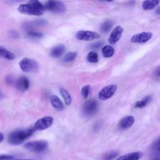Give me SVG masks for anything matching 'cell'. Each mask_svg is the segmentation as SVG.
<instances>
[{
  "mask_svg": "<svg viewBox=\"0 0 160 160\" xmlns=\"http://www.w3.org/2000/svg\"><path fill=\"white\" fill-rule=\"evenodd\" d=\"M18 11L24 14L41 16L45 11L44 5L38 0H30L25 4H21L18 8Z\"/></svg>",
  "mask_w": 160,
  "mask_h": 160,
  "instance_id": "cell-1",
  "label": "cell"
},
{
  "mask_svg": "<svg viewBox=\"0 0 160 160\" xmlns=\"http://www.w3.org/2000/svg\"><path fill=\"white\" fill-rule=\"evenodd\" d=\"M36 129L32 128H30L26 129H18L12 132L8 138V141L11 144L19 145L22 143L26 139L31 136Z\"/></svg>",
  "mask_w": 160,
  "mask_h": 160,
  "instance_id": "cell-2",
  "label": "cell"
},
{
  "mask_svg": "<svg viewBox=\"0 0 160 160\" xmlns=\"http://www.w3.org/2000/svg\"><path fill=\"white\" fill-rule=\"evenodd\" d=\"M44 7L45 10L56 14L64 13L66 10L65 5L57 0H48L44 4Z\"/></svg>",
  "mask_w": 160,
  "mask_h": 160,
  "instance_id": "cell-3",
  "label": "cell"
},
{
  "mask_svg": "<svg viewBox=\"0 0 160 160\" xmlns=\"http://www.w3.org/2000/svg\"><path fill=\"white\" fill-rule=\"evenodd\" d=\"M48 146V143L44 140H38L34 141H29L24 144V148L33 152H40L44 151Z\"/></svg>",
  "mask_w": 160,
  "mask_h": 160,
  "instance_id": "cell-4",
  "label": "cell"
},
{
  "mask_svg": "<svg viewBox=\"0 0 160 160\" xmlns=\"http://www.w3.org/2000/svg\"><path fill=\"white\" fill-rule=\"evenodd\" d=\"M21 69L26 72H36L38 70L39 65L38 62L32 59L24 58L19 62Z\"/></svg>",
  "mask_w": 160,
  "mask_h": 160,
  "instance_id": "cell-5",
  "label": "cell"
},
{
  "mask_svg": "<svg viewBox=\"0 0 160 160\" xmlns=\"http://www.w3.org/2000/svg\"><path fill=\"white\" fill-rule=\"evenodd\" d=\"M98 107V102L96 100L89 99L84 104L82 109V113L85 117H91L96 112Z\"/></svg>",
  "mask_w": 160,
  "mask_h": 160,
  "instance_id": "cell-6",
  "label": "cell"
},
{
  "mask_svg": "<svg viewBox=\"0 0 160 160\" xmlns=\"http://www.w3.org/2000/svg\"><path fill=\"white\" fill-rule=\"evenodd\" d=\"M76 38L80 41H90L99 39L101 38V36L99 33L96 32L80 30L76 32Z\"/></svg>",
  "mask_w": 160,
  "mask_h": 160,
  "instance_id": "cell-7",
  "label": "cell"
},
{
  "mask_svg": "<svg viewBox=\"0 0 160 160\" xmlns=\"http://www.w3.org/2000/svg\"><path fill=\"white\" fill-rule=\"evenodd\" d=\"M54 118L52 116H47L39 119L34 124V128L36 131H41L49 128L53 122Z\"/></svg>",
  "mask_w": 160,
  "mask_h": 160,
  "instance_id": "cell-8",
  "label": "cell"
},
{
  "mask_svg": "<svg viewBox=\"0 0 160 160\" xmlns=\"http://www.w3.org/2000/svg\"><path fill=\"white\" fill-rule=\"evenodd\" d=\"M117 89V86L115 84H111L103 88L98 93V98L99 99L105 101L111 98L115 93Z\"/></svg>",
  "mask_w": 160,
  "mask_h": 160,
  "instance_id": "cell-9",
  "label": "cell"
},
{
  "mask_svg": "<svg viewBox=\"0 0 160 160\" xmlns=\"http://www.w3.org/2000/svg\"><path fill=\"white\" fill-rule=\"evenodd\" d=\"M152 37L151 32H142L132 36L130 41L132 43H144L150 40Z\"/></svg>",
  "mask_w": 160,
  "mask_h": 160,
  "instance_id": "cell-10",
  "label": "cell"
},
{
  "mask_svg": "<svg viewBox=\"0 0 160 160\" xmlns=\"http://www.w3.org/2000/svg\"><path fill=\"white\" fill-rule=\"evenodd\" d=\"M122 32L123 28L122 27H121L120 26L115 27V28L113 29L110 34V36L108 38V42L112 45L115 44L121 39Z\"/></svg>",
  "mask_w": 160,
  "mask_h": 160,
  "instance_id": "cell-11",
  "label": "cell"
},
{
  "mask_svg": "<svg viewBox=\"0 0 160 160\" xmlns=\"http://www.w3.org/2000/svg\"><path fill=\"white\" fill-rule=\"evenodd\" d=\"M15 86L16 88L21 91H26L29 87V79L25 76L19 77L16 81Z\"/></svg>",
  "mask_w": 160,
  "mask_h": 160,
  "instance_id": "cell-12",
  "label": "cell"
},
{
  "mask_svg": "<svg viewBox=\"0 0 160 160\" xmlns=\"http://www.w3.org/2000/svg\"><path fill=\"white\" fill-rule=\"evenodd\" d=\"M134 122V118L132 116H128L122 118L119 122V128L125 129L130 128Z\"/></svg>",
  "mask_w": 160,
  "mask_h": 160,
  "instance_id": "cell-13",
  "label": "cell"
},
{
  "mask_svg": "<svg viewBox=\"0 0 160 160\" xmlns=\"http://www.w3.org/2000/svg\"><path fill=\"white\" fill-rule=\"evenodd\" d=\"M142 152L136 151L124 154L118 158L116 160H139L142 158Z\"/></svg>",
  "mask_w": 160,
  "mask_h": 160,
  "instance_id": "cell-14",
  "label": "cell"
},
{
  "mask_svg": "<svg viewBox=\"0 0 160 160\" xmlns=\"http://www.w3.org/2000/svg\"><path fill=\"white\" fill-rule=\"evenodd\" d=\"M159 3V0H144L142 4V8L145 11L152 10Z\"/></svg>",
  "mask_w": 160,
  "mask_h": 160,
  "instance_id": "cell-15",
  "label": "cell"
},
{
  "mask_svg": "<svg viewBox=\"0 0 160 160\" xmlns=\"http://www.w3.org/2000/svg\"><path fill=\"white\" fill-rule=\"evenodd\" d=\"M51 102L52 106L58 111H62L64 109V104L61 100L56 95H52L51 97Z\"/></svg>",
  "mask_w": 160,
  "mask_h": 160,
  "instance_id": "cell-16",
  "label": "cell"
},
{
  "mask_svg": "<svg viewBox=\"0 0 160 160\" xmlns=\"http://www.w3.org/2000/svg\"><path fill=\"white\" fill-rule=\"evenodd\" d=\"M65 51V46L63 44H59L53 48L51 51V56L53 58L60 57Z\"/></svg>",
  "mask_w": 160,
  "mask_h": 160,
  "instance_id": "cell-17",
  "label": "cell"
},
{
  "mask_svg": "<svg viewBox=\"0 0 160 160\" xmlns=\"http://www.w3.org/2000/svg\"><path fill=\"white\" fill-rule=\"evenodd\" d=\"M0 56L8 60H14L16 58L14 53L1 46H0Z\"/></svg>",
  "mask_w": 160,
  "mask_h": 160,
  "instance_id": "cell-18",
  "label": "cell"
},
{
  "mask_svg": "<svg viewBox=\"0 0 160 160\" xmlns=\"http://www.w3.org/2000/svg\"><path fill=\"white\" fill-rule=\"evenodd\" d=\"M114 48L109 45H106L102 48V54L104 58L112 57L114 55Z\"/></svg>",
  "mask_w": 160,
  "mask_h": 160,
  "instance_id": "cell-19",
  "label": "cell"
},
{
  "mask_svg": "<svg viewBox=\"0 0 160 160\" xmlns=\"http://www.w3.org/2000/svg\"><path fill=\"white\" fill-rule=\"evenodd\" d=\"M151 99H152L151 96H150V95L146 96L141 100L136 102V103L135 104V108H142L145 107L151 101Z\"/></svg>",
  "mask_w": 160,
  "mask_h": 160,
  "instance_id": "cell-20",
  "label": "cell"
},
{
  "mask_svg": "<svg viewBox=\"0 0 160 160\" xmlns=\"http://www.w3.org/2000/svg\"><path fill=\"white\" fill-rule=\"evenodd\" d=\"M60 93L64 99L65 104L67 105H69L71 102V97L68 91L66 90L64 88H60Z\"/></svg>",
  "mask_w": 160,
  "mask_h": 160,
  "instance_id": "cell-21",
  "label": "cell"
},
{
  "mask_svg": "<svg viewBox=\"0 0 160 160\" xmlns=\"http://www.w3.org/2000/svg\"><path fill=\"white\" fill-rule=\"evenodd\" d=\"M87 60L92 63H96L98 61V54L94 51H90L86 57Z\"/></svg>",
  "mask_w": 160,
  "mask_h": 160,
  "instance_id": "cell-22",
  "label": "cell"
},
{
  "mask_svg": "<svg viewBox=\"0 0 160 160\" xmlns=\"http://www.w3.org/2000/svg\"><path fill=\"white\" fill-rule=\"evenodd\" d=\"M112 25H113V22L112 21H110V20L106 21L101 25V31L103 32H107L111 29Z\"/></svg>",
  "mask_w": 160,
  "mask_h": 160,
  "instance_id": "cell-23",
  "label": "cell"
},
{
  "mask_svg": "<svg viewBox=\"0 0 160 160\" xmlns=\"http://www.w3.org/2000/svg\"><path fill=\"white\" fill-rule=\"evenodd\" d=\"M76 56H77L76 52H69L64 56L63 58V61L66 62L73 61L76 59Z\"/></svg>",
  "mask_w": 160,
  "mask_h": 160,
  "instance_id": "cell-24",
  "label": "cell"
},
{
  "mask_svg": "<svg viewBox=\"0 0 160 160\" xmlns=\"http://www.w3.org/2000/svg\"><path fill=\"white\" fill-rule=\"evenodd\" d=\"M118 152L116 151H111L106 152L102 157V160H112L118 155Z\"/></svg>",
  "mask_w": 160,
  "mask_h": 160,
  "instance_id": "cell-25",
  "label": "cell"
},
{
  "mask_svg": "<svg viewBox=\"0 0 160 160\" xmlns=\"http://www.w3.org/2000/svg\"><path fill=\"white\" fill-rule=\"evenodd\" d=\"M90 86L89 85H85L84 86L82 89H81V95L83 97V98L86 99L88 98L89 94V92H90Z\"/></svg>",
  "mask_w": 160,
  "mask_h": 160,
  "instance_id": "cell-26",
  "label": "cell"
},
{
  "mask_svg": "<svg viewBox=\"0 0 160 160\" xmlns=\"http://www.w3.org/2000/svg\"><path fill=\"white\" fill-rule=\"evenodd\" d=\"M27 35L29 37L34 38H41L43 36L42 33L39 32L34 31H29L27 33Z\"/></svg>",
  "mask_w": 160,
  "mask_h": 160,
  "instance_id": "cell-27",
  "label": "cell"
},
{
  "mask_svg": "<svg viewBox=\"0 0 160 160\" xmlns=\"http://www.w3.org/2000/svg\"><path fill=\"white\" fill-rule=\"evenodd\" d=\"M152 149L154 152H160V137L153 143L152 146Z\"/></svg>",
  "mask_w": 160,
  "mask_h": 160,
  "instance_id": "cell-28",
  "label": "cell"
},
{
  "mask_svg": "<svg viewBox=\"0 0 160 160\" xmlns=\"http://www.w3.org/2000/svg\"><path fill=\"white\" fill-rule=\"evenodd\" d=\"M103 45V42L102 41H98L97 42H95L91 46V48L93 49H98L100 48H101Z\"/></svg>",
  "mask_w": 160,
  "mask_h": 160,
  "instance_id": "cell-29",
  "label": "cell"
},
{
  "mask_svg": "<svg viewBox=\"0 0 160 160\" xmlns=\"http://www.w3.org/2000/svg\"><path fill=\"white\" fill-rule=\"evenodd\" d=\"M12 158H13V156L11 155H6V154L0 155V160H11Z\"/></svg>",
  "mask_w": 160,
  "mask_h": 160,
  "instance_id": "cell-30",
  "label": "cell"
},
{
  "mask_svg": "<svg viewBox=\"0 0 160 160\" xmlns=\"http://www.w3.org/2000/svg\"><path fill=\"white\" fill-rule=\"evenodd\" d=\"M9 35L12 38H19V34L14 30H11L9 31Z\"/></svg>",
  "mask_w": 160,
  "mask_h": 160,
  "instance_id": "cell-31",
  "label": "cell"
},
{
  "mask_svg": "<svg viewBox=\"0 0 160 160\" xmlns=\"http://www.w3.org/2000/svg\"><path fill=\"white\" fill-rule=\"evenodd\" d=\"M5 80H6V83H8V84H12V83H13V79H12V78L11 76H9V75H8V76H6Z\"/></svg>",
  "mask_w": 160,
  "mask_h": 160,
  "instance_id": "cell-32",
  "label": "cell"
},
{
  "mask_svg": "<svg viewBox=\"0 0 160 160\" xmlns=\"http://www.w3.org/2000/svg\"><path fill=\"white\" fill-rule=\"evenodd\" d=\"M154 76L156 78H159L160 77V66H159L155 71L154 72Z\"/></svg>",
  "mask_w": 160,
  "mask_h": 160,
  "instance_id": "cell-33",
  "label": "cell"
},
{
  "mask_svg": "<svg viewBox=\"0 0 160 160\" xmlns=\"http://www.w3.org/2000/svg\"><path fill=\"white\" fill-rule=\"evenodd\" d=\"M3 140H4V135H3L1 132H0V143H1Z\"/></svg>",
  "mask_w": 160,
  "mask_h": 160,
  "instance_id": "cell-34",
  "label": "cell"
},
{
  "mask_svg": "<svg viewBox=\"0 0 160 160\" xmlns=\"http://www.w3.org/2000/svg\"><path fill=\"white\" fill-rule=\"evenodd\" d=\"M156 14H158V15H160V6H159L156 10Z\"/></svg>",
  "mask_w": 160,
  "mask_h": 160,
  "instance_id": "cell-35",
  "label": "cell"
},
{
  "mask_svg": "<svg viewBox=\"0 0 160 160\" xmlns=\"http://www.w3.org/2000/svg\"><path fill=\"white\" fill-rule=\"evenodd\" d=\"M22 1H24V0H12V2H21Z\"/></svg>",
  "mask_w": 160,
  "mask_h": 160,
  "instance_id": "cell-36",
  "label": "cell"
},
{
  "mask_svg": "<svg viewBox=\"0 0 160 160\" xmlns=\"http://www.w3.org/2000/svg\"><path fill=\"white\" fill-rule=\"evenodd\" d=\"M152 160H160V156L157 157V158H154V159H152Z\"/></svg>",
  "mask_w": 160,
  "mask_h": 160,
  "instance_id": "cell-37",
  "label": "cell"
},
{
  "mask_svg": "<svg viewBox=\"0 0 160 160\" xmlns=\"http://www.w3.org/2000/svg\"><path fill=\"white\" fill-rule=\"evenodd\" d=\"M2 98V93L0 90V98Z\"/></svg>",
  "mask_w": 160,
  "mask_h": 160,
  "instance_id": "cell-38",
  "label": "cell"
},
{
  "mask_svg": "<svg viewBox=\"0 0 160 160\" xmlns=\"http://www.w3.org/2000/svg\"><path fill=\"white\" fill-rule=\"evenodd\" d=\"M12 160H34V159H12Z\"/></svg>",
  "mask_w": 160,
  "mask_h": 160,
  "instance_id": "cell-39",
  "label": "cell"
},
{
  "mask_svg": "<svg viewBox=\"0 0 160 160\" xmlns=\"http://www.w3.org/2000/svg\"><path fill=\"white\" fill-rule=\"evenodd\" d=\"M105 1H109V2H111V1H112L113 0H105Z\"/></svg>",
  "mask_w": 160,
  "mask_h": 160,
  "instance_id": "cell-40",
  "label": "cell"
}]
</instances>
